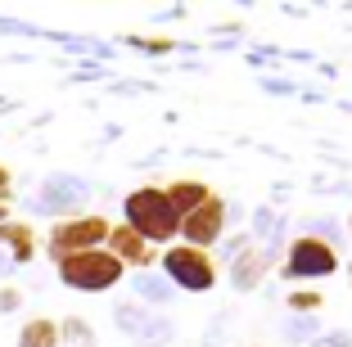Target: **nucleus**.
<instances>
[{
  "label": "nucleus",
  "mask_w": 352,
  "mask_h": 347,
  "mask_svg": "<svg viewBox=\"0 0 352 347\" xmlns=\"http://www.w3.org/2000/svg\"><path fill=\"white\" fill-rule=\"evenodd\" d=\"M122 216H126L122 225H131L149 248L172 244V239L181 235V216H176V208L167 203L163 185H140V190H131V194L122 199Z\"/></svg>",
  "instance_id": "obj_1"
},
{
  "label": "nucleus",
  "mask_w": 352,
  "mask_h": 347,
  "mask_svg": "<svg viewBox=\"0 0 352 347\" xmlns=\"http://www.w3.org/2000/svg\"><path fill=\"white\" fill-rule=\"evenodd\" d=\"M54 271H59V284L77 289V293H109V289H118L122 276H126V266L118 262L109 248H86V253L59 257Z\"/></svg>",
  "instance_id": "obj_2"
},
{
  "label": "nucleus",
  "mask_w": 352,
  "mask_h": 347,
  "mask_svg": "<svg viewBox=\"0 0 352 347\" xmlns=\"http://www.w3.org/2000/svg\"><path fill=\"white\" fill-rule=\"evenodd\" d=\"M163 280L181 293H208V289L217 284V266L204 248H190V244H172L163 248Z\"/></svg>",
  "instance_id": "obj_3"
},
{
  "label": "nucleus",
  "mask_w": 352,
  "mask_h": 347,
  "mask_svg": "<svg viewBox=\"0 0 352 347\" xmlns=\"http://www.w3.org/2000/svg\"><path fill=\"white\" fill-rule=\"evenodd\" d=\"M86 199H91V181H82V176L73 172H50L41 181V190L32 194V212L41 216H82Z\"/></svg>",
  "instance_id": "obj_4"
},
{
  "label": "nucleus",
  "mask_w": 352,
  "mask_h": 347,
  "mask_svg": "<svg viewBox=\"0 0 352 347\" xmlns=\"http://www.w3.org/2000/svg\"><path fill=\"white\" fill-rule=\"evenodd\" d=\"M109 239V221L95 212H82V216H63V221L50 225L45 235V253L59 262V257H73V253H86V248H104Z\"/></svg>",
  "instance_id": "obj_5"
},
{
  "label": "nucleus",
  "mask_w": 352,
  "mask_h": 347,
  "mask_svg": "<svg viewBox=\"0 0 352 347\" xmlns=\"http://www.w3.org/2000/svg\"><path fill=\"white\" fill-rule=\"evenodd\" d=\"M113 325H118V334H126L135 347H167L176 338L172 320L158 316V311H149V306H140V302H118L113 306Z\"/></svg>",
  "instance_id": "obj_6"
},
{
  "label": "nucleus",
  "mask_w": 352,
  "mask_h": 347,
  "mask_svg": "<svg viewBox=\"0 0 352 347\" xmlns=\"http://www.w3.org/2000/svg\"><path fill=\"white\" fill-rule=\"evenodd\" d=\"M334 271H339V253L330 244H321L311 235L289 239V248H285V280H325Z\"/></svg>",
  "instance_id": "obj_7"
},
{
  "label": "nucleus",
  "mask_w": 352,
  "mask_h": 347,
  "mask_svg": "<svg viewBox=\"0 0 352 347\" xmlns=\"http://www.w3.org/2000/svg\"><path fill=\"white\" fill-rule=\"evenodd\" d=\"M226 221H230L226 199L208 194V203H199L195 212L181 216V235H186V244H190V248H212V244L221 239V230H226Z\"/></svg>",
  "instance_id": "obj_8"
},
{
  "label": "nucleus",
  "mask_w": 352,
  "mask_h": 347,
  "mask_svg": "<svg viewBox=\"0 0 352 347\" xmlns=\"http://www.w3.org/2000/svg\"><path fill=\"white\" fill-rule=\"evenodd\" d=\"M104 248L118 257L122 266H135V271H149V266L158 262V253L145 244V239L135 235L131 225H109V239H104Z\"/></svg>",
  "instance_id": "obj_9"
},
{
  "label": "nucleus",
  "mask_w": 352,
  "mask_h": 347,
  "mask_svg": "<svg viewBox=\"0 0 352 347\" xmlns=\"http://www.w3.org/2000/svg\"><path fill=\"white\" fill-rule=\"evenodd\" d=\"M271 257H276V253H267V248H249V244H244L235 257H230V280H235L239 293H249V289L262 284V276H267Z\"/></svg>",
  "instance_id": "obj_10"
},
{
  "label": "nucleus",
  "mask_w": 352,
  "mask_h": 347,
  "mask_svg": "<svg viewBox=\"0 0 352 347\" xmlns=\"http://www.w3.org/2000/svg\"><path fill=\"white\" fill-rule=\"evenodd\" d=\"M0 253L10 257L14 266H28L36 257V230L28 221H19V216H10V221L0 225Z\"/></svg>",
  "instance_id": "obj_11"
},
{
  "label": "nucleus",
  "mask_w": 352,
  "mask_h": 347,
  "mask_svg": "<svg viewBox=\"0 0 352 347\" xmlns=\"http://www.w3.org/2000/svg\"><path fill=\"white\" fill-rule=\"evenodd\" d=\"M131 289H135V302L140 306H163V302H172V293H176V289L167 284L163 276H154V271H135Z\"/></svg>",
  "instance_id": "obj_12"
},
{
  "label": "nucleus",
  "mask_w": 352,
  "mask_h": 347,
  "mask_svg": "<svg viewBox=\"0 0 352 347\" xmlns=\"http://www.w3.org/2000/svg\"><path fill=\"white\" fill-rule=\"evenodd\" d=\"M163 194H167V203L176 208V216H186V212H195L199 203H208V185L204 181H172Z\"/></svg>",
  "instance_id": "obj_13"
},
{
  "label": "nucleus",
  "mask_w": 352,
  "mask_h": 347,
  "mask_svg": "<svg viewBox=\"0 0 352 347\" xmlns=\"http://www.w3.org/2000/svg\"><path fill=\"white\" fill-rule=\"evenodd\" d=\"M19 347H59V325L50 316H36L19 329Z\"/></svg>",
  "instance_id": "obj_14"
},
{
  "label": "nucleus",
  "mask_w": 352,
  "mask_h": 347,
  "mask_svg": "<svg viewBox=\"0 0 352 347\" xmlns=\"http://www.w3.org/2000/svg\"><path fill=\"white\" fill-rule=\"evenodd\" d=\"M253 235L267 244V253H276L280 235H285V216L271 212V208H258V212H253Z\"/></svg>",
  "instance_id": "obj_15"
},
{
  "label": "nucleus",
  "mask_w": 352,
  "mask_h": 347,
  "mask_svg": "<svg viewBox=\"0 0 352 347\" xmlns=\"http://www.w3.org/2000/svg\"><path fill=\"white\" fill-rule=\"evenodd\" d=\"M59 343H68V347H95V334H91V325H86L82 316H68L59 325Z\"/></svg>",
  "instance_id": "obj_16"
},
{
  "label": "nucleus",
  "mask_w": 352,
  "mask_h": 347,
  "mask_svg": "<svg viewBox=\"0 0 352 347\" xmlns=\"http://www.w3.org/2000/svg\"><path fill=\"white\" fill-rule=\"evenodd\" d=\"M302 235L321 239V244H330L334 253H339V244H343V225H339V221H325V216H316V221H307V225H302Z\"/></svg>",
  "instance_id": "obj_17"
},
{
  "label": "nucleus",
  "mask_w": 352,
  "mask_h": 347,
  "mask_svg": "<svg viewBox=\"0 0 352 347\" xmlns=\"http://www.w3.org/2000/svg\"><path fill=\"white\" fill-rule=\"evenodd\" d=\"M23 306V289H0V316H10Z\"/></svg>",
  "instance_id": "obj_18"
},
{
  "label": "nucleus",
  "mask_w": 352,
  "mask_h": 347,
  "mask_svg": "<svg viewBox=\"0 0 352 347\" xmlns=\"http://www.w3.org/2000/svg\"><path fill=\"white\" fill-rule=\"evenodd\" d=\"M289 306L294 311H316V306H321V293H294Z\"/></svg>",
  "instance_id": "obj_19"
},
{
  "label": "nucleus",
  "mask_w": 352,
  "mask_h": 347,
  "mask_svg": "<svg viewBox=\"0 0 352 347\" xmlns=\"http://www.w3.org/2000/svg\"><path fill=\"white\" fill-rule=\"evenodd\" d=\"M285 338H294V343H298V338H311V320H289V325H285Z\"/></svg>",
  "instance_id": "obj_20"
},
{
  "label": "nucleus",
  "mask_w": 352,
  "mask_h": 347,
  "mask_svg": "<svg viewBox=\"0 0 352 347\" xmlns=\"http://www.w3.org/2000/svg\"><path fill=\"white\" fill-rule=\"evenodd\" d=\"M10 194H14V172H10L5 163H0V199L10 203Z\"/></svg>",
  "instance_id": "obj_21"
},
{
  "label": "nucleus",
  "mask_w": 352,
  "mask_h": 347,
  "mask_svg": "<svg viewBox=\"0 0 352 347\" xmlns=\"http://www.w3.org/2000/svg\"><path fill=\"white\" fill-rule=\"evenodd\" d=\"M311 347H348V334H325V338H316Z\"/></svg>",
  "instance_id": "obj_22"
},
{
  "label": "nucleus",
  "mask_w": 352,
  "mask_h": 347,
  "mask_svg": "<svg viewBox=\"0 0 352 347\" xmlns=\"http://www.w3.org/2000/svg\"><path fill=\"white\" fill-rule=\"evenodd\" d=\"M14 271H19V266H14V262H10V257L0 253V276H14Z\"/></svg>",
  "instance_id": "obj_23"
},
{
  "label": "nucleus",
  "mask_w": 352,
  "mask_h": 347,
  "mask_svg": "<svg viewBox=\"0 0 352 347\" xmlns=\"http://www.w3.org/2000/svg\"><path fill=\"white\" fill-rule=\"evenodd\" d=\"M10 221V203H5V199H0V225Z\"/></svg>",
  "instance_id": "obj_24"
},
{
  "label": "nucleus",
  "mask_w": 352,
  "mask_h": 347,
  "mask_svg": "<svg viewBox=\"0 0 352 347\" xmlns=\"http://www.w3.org/2000/svg\"><path fill=\"white\" fill-rule=\"evenodd\" d=\"M348 230H352V216H348Z\"/></svg>",
  "instance_id": "obj_25"
},
{
  "label": "nucleus",
  "mask_w": 352,
  "mask_h": 347,
  "mask_svg": "<svg viewBox=\"0 0 352 347\" xmlns=\"http://www.w3.org/2000/svg\"><path fill=\"white\" fill-rule=\"evenodd\" d=\"M348 271H352V257H348Z\"/></svg>",
  "instance_id": "obj_26"
}]
</instances>
